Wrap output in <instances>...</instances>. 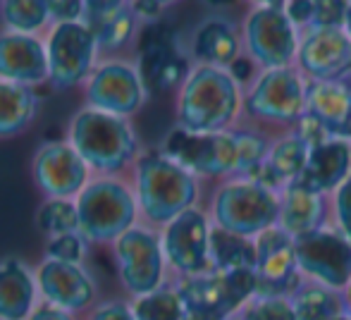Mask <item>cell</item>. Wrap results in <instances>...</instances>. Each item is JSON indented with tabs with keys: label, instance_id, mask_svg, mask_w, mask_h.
Listing matches in <instances>:
<instances>
[{
	"label": "cell",
	"instance_id": "1",
	"mask_svg": "<svg viewBox=\"0 0 351 320\" xmlns=\"http://www.w3.org/2000/svg\"><path fill=\"white\" fill-rule=\"evenodd\" d=\"M132 184L141 223L156 230H162L189 208H196L199 201V177L167 158L162 151L139 156L132 167Z\"/></svg>",
	"mask_w": 351,
	"mask_h": 320
},
{
	"label": "cell",
	"instance_id": "2",
	"mask_svg": "<svg viewBox=\"0 0 351 320\" xmlns=\"http://www.w3.org/2000/svg\"><path fill=\"white\" fill-rule=\"evenodd\" d=\"M67 141L74 146L93 177L125 175L139 160V136L130 120L82 106L67 125Z\"/></svg>",
	"mask_w": 351,
	"mask_h": 320
},
{
	"label": "cell",
	"instance_id": "3",
	"mask_svg": "<svg viewBox=\"0 0 351 320\" xmlns=\"http://www.w3.org/2000/svg\"><path fill=\"white\" fill-rule=\"evenodd\" d=\"M241 86L230 70L196 65L177 91V127L196 134L230 132L239 115Z\"/></svg>",
	"mask_w": 351,
	"mask_h": 320
},
{
	"label": "cell",
	"instance_id": "4",
	"mask_svg": "<svg viewBox=\"0 0 351 320\" xmlns=\"http://www.w3.org/2000/svg\"><path fill=\"white\" fill-rule=\"evenodd\" d=\"M79 234L91 246H112L136 223H141L134 184L125 175L91 177L74 199Z\"/></svg>",
	"mask_w": 351,
	"mask_h": 320
},
{
	"label": "cell",
	"instance_id": "5",
	"mask_svg": "<svg viewBox=\"0 0 351 320\" xmlns=\"http://www.w3.org/2000/svg\"><path fill=\"white\" fill-rule=\"evenodd\" d=\"M213 225L246 239H256L280 220V191L246 177L225 182L213 194Z\"/></svg>",
	"mask_w": 351,
	"mask_h": 320
},
{
	"label": "cell",
	"instance_id": "6",
	"mask_svg": "<svg viewBox=\"0 0 351 320\" xmlns=\"http://www.w3.org/2000/svg\"><path fill=\"white\" fill-rule=\"evenodd\" d=\"M110 249L117 280L130 299L146 297L167 284V260L162 251L160 230L148 227L146 223H136Z\"/></svg>",
	"mask_w": 351,
	"mask_h": 320
},
{
	"label": "cell",
	"instance_id": "7",
	"mask_svg": "<svg viewBox=\"0 0 351 320\" xmlns=\"http://www.w3.org/2000/svg\"><path fill=\"white\" fill-rule=\"evenodd\" d=\"M48 56V86L56 91L84 88L101 62L96 36L84 22L53 24L43 36Z\"/></svg>",
	"mask_w": 351,
	"mask_h": 320
},
{
	"label": "cell",
	"instance_id": "8",
	"mask_svg": "<svg viewBox=\"0 0 351 320\" xmlns=\"http://www.w3.org/2000/svg\"><path fill=\"white\" fill-rule=\"evenodd\" d=\"M244 41L249 58L263 70L294 67L299 53V29L289 22L282 3H263L246 17Z\"/></svg>",
	"mask_w": 351,
	"mask_h": 320
},
{
	"label": "cell",
	"instance_id": "9",
	"mask_svg": "<svg viewBox=\"0 0 351 320\" xmlns=\"http://www.w3.org/2000/svg\"><path fill=\"white\" fill-rule=\"evenodd\" d=\"M146 98L148 91L139 67L122 58L101 60L84 84V106L125 120L141 110Z\"/></svg>",
	"mask_w": 351,
	"mask_h": 320
},
{
	"label": "cell",
	"instance_id": "10",
	"mask_svg": "<svg viewBox=\"0 0 351 320\" xmlns=\"http://www.w3.org/2000/svg\"><path fill=\"white\" fill-rule=\"evenodd\" d=\"M162 153L194 177H230L237 175V146L232 132H208L196 134L175 127L162 141Z\"/></svg>",
	"mask_w": 351,
	"mask_h": 320
},
{
	"label": "cell",
	"instance_id": "11",
	"mask_svg": "<svg viewBox=\"0 0 351 320\" xmlns=\"http://www.w3.org/2000/svg\"><path fill=\"white\" fill-rule=\"evenodd\" d=\"M210 220L201 208H189L160 230L167 270L180 280L210 273Z\"/></svg>",
	"mask_w": 351,
	"mask_h": 320
},
{
	"label": "cell",
	"instance_id": "12",
	"mask_svg": "<svg viewBox=\"0 0 351 320\" xmlns=\"http://www.w3.org/2000/svg\"><path fill=\"white\" fill-rule=\"evenodd\" d=\"M251 117L275 125H296L306 112V82L296 67L263 70L244 98Z\"/></svg>",
	"mask_w": 351,
	"mask_h": 320
},
{
	"label": "cell",
	"instance_id": "13",
	"mask_svg": "<svg viewBox=\"0 0 351 320\" xmlns=\"http://www.w3.org/2000/svg\"><path fill=\"white\" fill-rule=\"evenodd\" d=\"M91 177L88 165L67 139L43 141L32 158V180L43 199L74 201Z\"/></svg>",
	"mask_w": 351,
	"mask_h": 320
},
{
	"label": "cell",
	"instance_id": "14",
	"mask_svg": "<svg viewBox=\"0 0 351 320\" xmlns=\"http://www.w3.org/2000/svg\"><path fill=\"white\" fill-rule=\"evenodd\" d=\"M296 263L311 282L344 292L351 280V241L332 230H318L294 239Z\"/></svg>",
	"mask_w": 351,
	"mask_h": 320
},
{
	"label": "cell",
	"instance_id": "15",
	"mask_svg": "<svg viewBox=\"0 0 351 320\" xmlns=\"http://www.w3.org/2000/svg\"><path fill=\"white\" fill-rule=\"evenodd\" d=\"M34 270L43 304H51L77 318H84L98 304L96 280L91 278L86 265L43 256V260Z\"/></svg>",
	"mask_w": 351,
	"mask_h": 320
},
{
	"label": "cell",
	"instance_id": "16",
	"mask_svg": "<svg viewBox=\"0 0 351 320\" xmlns=\"http://www.w3.org/2000/svg\"><path fill=\"white\" fill-rule=\"evenodd\" d=\"M296 70L308 82H344L351 75V41L344 29H306Z\"/></svg>",
	"mask_w": 351,
	"mask_h": 320
},
{
	"label": "cell",
	"instance_id": "17",
	"mask_svg": "<svg viewBox=\"0 0 351 320\" xmlns=\"http://www.w3.org/2000/svg\"><path fill=\"white\" fill-rule=\"evenodd\" d=\"M256 244V278L258 294L291 297L299 287V263H296L294 239L282 227H270L254 239Z\"/></svg>",
	"mask_w": 351,
	"mask_h": 320
},
{
	"label": "cell",
	"instance_id": "18",
	"mask_svg": "<svg viewBox=\"0 0 351 320\" xmlns=\"http://www.w3.org/2000/svg\"><path fill=\"white\" fill-rule=\"evenodd\" d=\"M84 24L96 36L101 60H112L134 43L139 32V14L134 3H120V0H88L84 5Z\"/></svg>",
	"mask_w": 351,
	"mask_h": 320
},
{
	"label": "cell",
	"instance_id": "19",
	"mask_svg": "<svg viewBox=\"0 0 351 320\" xmlns=\"http://www.w3.org/2000/svg\"><path fill=\"white\" fill-rule=\"evenodd\" d=\"M136 67L146 84V91L153 93L182 86L189 75L184 56L177 51L175 36L162 24H151L146 36H141V58Z\"/></svg>",
	"mask_w": 351,
	"mask_h": 320
},
{
	"label": "cell",
	"instance_id": "20",
	"mask_svg": "<svg viewBox=\"0 0 351 320\" xmlns=\"http://www.w3.org/2000/svg\"><path fill=\"white\" fill-rule=\"evenodd\" d=\"M0 79L29 88L48 84V56L43 36L0 32Z\"/></svg>",
	"mask_w": 351,
	"mask_h": 320
},
{
	"label": "cell",
	"instance_id": "21",
	"mask_svg": "<svg viewBox=\"0 0 351 320\" xmlns=\"http://www.w3.org/2000/svg\"><path fill=\"white\" fill-rule=\"evenodd\" d=\"M351 177V141L330 139L308 151V160L296 182L315 194L337 191Z\"/></svg>",
	"mask_w": 351,
	"mask_h": 320
},
{
	"label": "cell",
	"instance_id": "22",
	"mask_svg": "<svg viewBox=\"0 0 351 320\" xmlns=\"http://www.w3.org/2000/svg\"><path fill=\"white\" fill-rule=\"evenodd\" d=\"M38 304L36 270L22 258L0 260V320H29Z\"/></svg>",
	"mask_w": 351,
	"mask_h": 320
},
{
	"label": "cell",
	"instance_id": "23",
	"mask_svg": "<svg viewBox=\"0 0 351 320\" xmlns=\"http://www.w3.org/2000/svg\"><path fill=\"white\" fill-rule=\"evenodd\" d=\"M306 112L318 117L332 139L351 141V86L344 82H306Z\"/></svg>",
	"mask_w": 351,
	"mask_h": 320
},
{
	"label": "cell",
	"instance_id": "24",
	"mask_svg": "<svg viewBox=\"0 0 351 320\" xmlns=\"http://www.w3.org/2000/svg\"><path fill=\"white\" fill-rule=\"evenodd\" d=\"M325 196L306 189L299 182H289L280 191V220L278 227L285 230L291 239L306 237L323 230Z\"/></svg>",
	"mask_w": 351,
	"mask_h": 320
},
{
	"label": "cell",
	"instance_id": "25",
	"mask_svg": "<svg viewBox=\"0 0 351 320\" xmlns=\"http://www.w3.org/2000/svg\"><path fill=\"white\" fill-rule=\"evenodd\" d=\"M191 53L199 60V65L220 67V70H230L237 60H239V36H237L234 27L225 19H208L201 24L199 32L194 36V46Z\"/></svg>",
	"mask_w": 351,
	"mask_h": 320
},
{
	"label": "cell",
	"instance_id": "26",
	"mask_svg": "<svg viewBox=\"0 0 351 320\" xmlns=\"http://www.w3.org/2000/svg\"><path fill=\"white\" fill-rule=\"evenodd\" d=\"M41 98L34 88L0 79V141L14 139L34 125Z\"/></svg>",
	"mask_w": 351,
	"mask_h": 320
},
{
	"label": "cell",
	"instance_id": "27",
	"mask_svg": "<svg viewBox=\"0 0 351 320\" xmlns=\"http://www.w3.org/2000/svg\"><path fill=\"white\" fill-rule=\"evenodd\" d=\"M3 32L24 36H46L51 24V5L46 0H0Z\"/></svg>",
	"mask_w": 351,
	"mask_h": 320
},
{
	"label": "cell",
	"instance_id": "28",
	"mask_svg": "<svg viewBox=\"0 0 351 320\" xmlns=\"http://www.w3.org/2000/svg\"><path fill=\"white\" fill-rule=\"evenodd\" d=\"M210 268L230 270H256V244L254 239L232 234L213 225L210 230Z\"/></svg>",
	"mask_w": 351,
	"mask_h": 320
},
{
	"label": "cell",
	"instance_id": "29",
	"mask_svg": "<svg viewBox=\"0 0 351 320\" xmlns=\"http://www.w3.org/2000/svg\"><path fill=\"white\" fill-rule=\"evenodd\" d=\"M296 320H335L344 313V299L315 282L299 284L291 294Z\"/></svg>",
	"mask_w": 351,
	"mask_h": 320
},
{
	"label": "cell",
	"instance_id": "30",
	"mask_svg": "<svg viewBox=\"0 0 351 320\" xmlns=\"http://www.w3.org/2000/svg\"><path fill=\"white\" fill-rule=\"evenodd\" d=\"M136 320H189V311L177 284H165L146 297L132 299Z\"/></svg>",
	"mask_w": 351,
	"mask_h": 320
},
{
	"label": "cell",
	"instance_id": "31",
	"mask_svg": "<svg viewBox=\"0 0 351 320\" xmlns=\"http://www.w3.org/2000/svg\"><path fill=\"white\" fill-rule=\"evenodd\" d=\"M308 146L296 134H287L270 146V153L265 158V165L273 170V175L282 182V186L296 182L301 177L308 160Z\"/></svg>",
	"mask_w": 351,
	"mask_h": 320
},
{
	"label": "cell",
	"instance_id": "32",
	"mask_svg": "<svg viewBox=\"0 0 351 320\" xmlns=\"http://www.w3.org/2000/svg\"><path fill=\"white\" fill-rule=\"evenodd\" d=\"M36 227L46 239L79 232L77 204L65 199H43L36 210Z\"/></svg>",
	"mask_w": 351,
	"mask_h": 320
},
{
	"label": "cell",
	"instance_id": "33",
	"mask_svg": "<svg viewBox=\"0 0 351 320\" xmlns=\"http://www.w3.org/2000/svg\"><path fill=\"white\" fill-rule=\"evenodd\" d=\"M232 134H234L237 146V172L244 177L258 165H263L270 153V144L265 141V136L254 130H237Z\"/></svg>",
	"mask_w": 351,
	"mask_h": 320
},
{
	"label": "cell",
	"instance_id": "34",
	"mask_svg": "<svg viewBox=\"0 0 351 320\" xmlns=\"http://www.w3.org/2000/svg\"><path fill=\"white\" fill-rule=\"evenodd\" d=\"M244 320H296L291 297H275V294H256L239 308Z\"/></svg>",
	"mask_w": 351,
	"mask_h": 320
},
{
	"label": "cell",
	"instance_id": "35",
	"mask_svg": "<svg viewBox=\"0 0 351 320\" xmlns=\"http://www.w3.org/2000/svg\"><path fill=\"white\" fill-rule=\"evenodd\" d=\"M88 249H91V244H88L79 232H74V234H65V237L48 239L46 241V258L84 265L88 258Z\"/></svg>",
	"mask_w": 351,
	"mask_h": 320
},
{
	"label": "cell",
	"instance_id": "36",
	"mask_svg": "<svg viewBox=\"0 0 351 320\" xmlns=\"http://www.w3.org/2000/svg\"><path fill=\"white\" fill-rule=\"evenodd\" d=\"M294 134L299 136L308 149H315V146H320V144H325V141L332 139L330 132L325 130L323 122H320L318 117L311 115V112H304V115L299 117V122L294 125Z\"/></svg>",
	"mask_w": 351,
	"mask_h": 320
},
{
	"label": "cell",
	"instance_id": "37",
	"mask_svg": "<svg viewBox=\"0 0 351 320\" xmlns=\"http://www.w3.org/2000/svg\"><path fill=\"white\" fill-rule=\"evenodd\" d=\"M349 3H315L313 27L311 29H344V17H347Z\"/></svg>",
	"mask_w": 351,
	"mask_h": 320
},
{
	"label": "cell",
	"instance_id": "38",
	"mask_svg": "<svg viewBox=\"0 0 351 320\" xmlns=\"http://www.w3.org/2000/svg\"><path fill=\"white\" fill-rule=\"evenodd\" d=\"M82 320H136V316L130 301L112 299V301H98Z\"/></svg>",
	"mask_w": 351,
	"mask_h": 320
},
{
	"label": "cell",
	"instance_id": "39",
	"mask_svg": "<svg viewBox=\"0 0 351 320\" xmlns=\"http://www.w3.org/2000/svg\"><path fill=\"white\" fill-rule=\"evenodd\" d=\"M335 218H337L339 234L351 241V177L335 191Z\"/></svg>",
	"mask_w": 351,
	"mask_h": 320
},
{
	"label": "cell",
	"instance_id": "40",
	"mask_svg": "<svg viewBox=\"0 0 351 320\" xmlns=\"http://www.w3.org/2000/svg\"><path fill=\"white\" fill-rule=\"evenodd\" d=\"M285 14L289 17V22L296 29H311L313 27V14H315V3L311 0H296V3H285Z\"/></svg>",
	"mask_w": 351,
	"mask_h": 320
},
{
	"label": "cell",
	"instance_id": "41",
	"mask_svg": "<svg viewBox=\"0 0 351 320\" xmlns=\"http://www.w3.org/2000/svg\"><path fill=\"white\" fill-rule=\"evenodd\" d=\"M51 5V24H70V22H82L84 19V5L86 3H62V0H53Z\"/></svg>",
	"mask_w": 351,
	"mask_h": 320
},
{
	"label": "cell",
	"instance_id": "42",
	"mask_svg": "<svg viewBox=\"0 0 351 320\" xmlns=\"http://www.w3.org/2000/svg\"><path fill=\"white\" fill-rule=\"evenodd\" d=\"M29 320H82V318H77V316H72V313H67V311H60V308H56V306H51V304H38L36 306V311L29 316Z\"/></svg>",
	"mask_w": 351,
	"mask_h": 320
},
{
	"label": "cell",
	"instance_id": "43",
	"mask_svg": "<svg viewBox=\"0 0 351 320\" xmlns=\"http://www.w3.org/2000/svg\"><path fill=\"white\" fill-rule=\"evenodd\" d=\"M230 75L234 77L237 84L241 86V84H244L251 75H254V60H251V58H239V60H237L234 65L230 67Z\"/></svg>",
	"mask_w": 351,
	"mask_h": 320
},
{
	"label": "cell",
	"instance_id": "44",
	"mask_svg": "<svg viewBox=\"0 0 351 320\" xmlns=\"http://www.w3.org/2000/svg\"><path fill=\"white\" fill-rule=\"evenodd\" d=\"M165 8H167L165 3H134V10H136V14H139V19H151V22H156Z\"/></svg>",
	"mask_w": 351,
	"mask_h": 320
},
{
	"label": "cell",
	"instance_id": "45",
	"mask_svg": "<svg viewBox=\"0 0 351 320\" xmlns=\"http://www.w3.org/2000/svg\"><path fill=\"white\" fill-rule=\"evenodd\" d=\"M342 299H344V311H347V313H351V280H349L347 289H344Z\"/></svg>",
	"mask_w": 351,
	"mask_h": 320
},
{
	"label": "cell",
	"instance_id": "46",
	"mask_svg": "<svg viewBox=\"0 0 351 320\" xmlns=\"http://www.w3.org/2000/svg\"><path fill=\"white\" fill-rule=\"evenodd\" d=\"M344 32H347V36H349V41H351V3H349V8H347V17H344Z\"/></svg>",
	"mask_w": 351,
	"mask_h": 320
},
{
	"label": "cell",
	"instance_id": "47",
	"mask_svg": "<svg viewBox=\"0 0 351 320\" xmlns=\"http://www.w3.org/2000/svg\"><path fill=\"white\" fill-rule=\"evenodd\" d=\"M335 320H351V313H347V311H344L342 316H337V318H335Z\"/></svg>",
	"mask_w": 351,
	"mask_h": 320
},
{
	"label": "cell",
	"instance_id": "48",
	"mask_svg": "<svg viewBox=\"0 0 351 320\" xmlns=\"http://www.w3.org/2000/svg\"><path fill=\"white\" fill-rule=\"evenodd\" d=\"M227 320H244V318H241V316H239V311H237L234 316H230V318H227Z\"/></svg>",
	"mask_w": 351,
	"mask_h": 320
}]
</instances>
